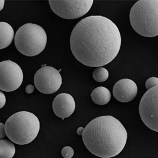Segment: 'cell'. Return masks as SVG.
Segmentation results:
<instances>
[{"label": "cell", "mask_w": 158, "mask_h": 158, "mask_svg": "<svg viewBox=\"0 0 158 158\" xmlns=\"http://www.w3.org/2000/svg\"><path fill=\"white\" fill-rule=\"evenodd\" d=\"M47 42L46 32L39 25L28 23L17 31L15 38V47L23 55L33 57L44 50Z\"/></svg>", "instance_id": "5b68a950"}, {"label": "cell", "mask_w": 158, "mask_h": 158, "mask_svg": "<svg viewBox=\"0 0 158 158\" xmlns=\"http://www.w3.org/2000/svg\"><path fill=\"white\" fill-rule=\"evenodd\" d=\"M23 79L22 69L16 63L10 60L0 63V89L15 91L20 87Z\"/></svg>", "instance_id": "ba28073f"}, {"label": "cell", "mask_w": 158, "mask_h": 158, "mask_svg": "<svg viewBox=\"0 0 158 158\" xmlns=\"http://www.w3.org/2000/svg\"><path fill=\"white\" fill-rule=\"evenodd\" d=\"M34 86L32 85H28L25 88V91L28 94H31L34 91Z\"/></svg>", "instance_id": "ffe728a7"}, {"label": "cell", "mask_w": 158, "mask_h": 158, "mask_svg": "<svg viewBox=\"0 0 158 158\" xmlns=\"http://www.w3.org/2000/svg\"><path fill=\"white\" fill-rule=\"evenodd\" d=\"M15 153L13 143L7 139L0 140V158H12Z\"/></svg>", "instance_id": "5bb4252c"}, {"label": "cell", "mask_w": 158, "mask_h": 158, "mask_svg": "<svg viewBox=\"0 0 158 158\" xmlns=\"http://www.w3.org/2000/svg\"><path fill=\"white\" fill-rule=\"evenodd\" d=\"M5 1L4 0H0V11L2 10L5 6Z\"/></svg>", "instance_id": "7402d4cb"}, {"label": "cell", "mask_w": 158, "mask_h": 158, "mask_svg": "<svg viewBox=\"0 0 158 158\" xmlns=\"http://www.w3.org/2000/svg\"><path fill=\"white\" fill-rule=\"evenodd\" d=\"M74 154V149L71 147L65 146L62 149L61 155L64 158H71Z\"/></svg>", "instance_id": "2e32d148"}, {"label": "cell", "mask_w": 158, "mask_h": 158, "mask_svg": "<svg viewBox=\"0 0 158 158\" xmlns=\"http://www.w3.org/2000/svg\"><path fill=\"white\" fill-rule=\"evenodd\" d=\"M136 83L128 78L121 79L114 85L113 94L117 101L122 103H127L134 100L138 94Z\"/></svg>", "instance_id": "30bf717a"}, {"label": "cell", "mask_w": 158, "mask_h": 158, "mask_svg": "<svg viewBox=\"0 0 158 158\" xmlns=\"http://www.w3.org/2000/svg\"><path fill=\"white\" fill-rule=\"evenodd\" d=\"M15 32L7 23L0 22V49L5 48L12 43Z\"/></svg>", "instance_id": "7c38bea8"}, {"label": "cell", "mask_w": 158, "mask_h": 158, "mask_svg": "<svg viewBox=\"0 0 158 158\" xmlns=\"http://www.w3.org/2000/svg\"><path fill=\"white\" fill-rule=\"evenodd\" d=\"M34 80L38 91L44 94H54L62 84V78L59 71L49 66L39 69L35 74Z\"/></svg>", "instance_id": "9c48e42d"}, {"label": "cell", "mask_w": 158, "mask_h": 158, "mask_svg": "<svg viewBox=\"0 0 158 158\" xmlns=\"http://www.w3.org/2000/svg\"><path fill=\"white\" fill-rule=\"evenodd\" d=\"M5 131V125L0 123V139L5 138L6 136Z\"/></svg>", "instance_id": "d6986e66"}, {"label": "cell", "mask_w": 158, "mask_h": 158, "mask_svg": "<svg viewBox=\"0 0 158 158\" xmlns=\"http://www.w3.org/2000/svg\"><path fill=\"white\" fill-rule=\"evenodd\" d=\"M146 87L148 90L149 89L153 87L158 86V79L156 77H151L148 79L146 84H145Z\"/></svg>", "instance_id": "e0dca14e"}, {"label": "cell", "mask_w": 158, "mask_h": 158, "mask_svg": "<svg viewBox=\"0 0 158 158\" xmlns=\"http://www.w3.org/2000/svg\"><path fill=\"white\" fill-rule=\"evenodd\" d=\"M158 86L149 89L144 94L139 105L141 119L148 127L158 132Z\"/></svg>", "instance_id": "52a82bcc"}, {"label": "cell", "mask_w": 158, "mask_h": 158, "mask_svg": "<svg viewBox=\"0 0 158 158\" xmlns=\"http://www.w3.org/2000/svg\"><path fill=\"white\" fill-rule=\"evenodd\" d=\"M6 102V98L5 94L0 91V109L5 106Z\"/></svg>", "instance_id": "ac0fdd59"}, {"label": "cell", "mask_w": 158, "mask_h": 158, "mask_svg": "<svg viewBox=\"0 0 158 158\" xmlns=\"http://www.w3.org/2000/svg\"><path fill=\"white\" fill-rule=\"evenodd\" d=\"M84 128L82 127H80L77 129V133L78 135H82L83 131H84Z\"/></svg>", "instance_id": "44dd1931"}, {"label": "cell", "mask_w": 158, "mask_h": 158, "mask_svg": "<svg viewBox=\"0 0 158 158\" xmlns=\"http://www.w3.org/2000/svg\"><path fill=\"white\" fill-rule=\"evenodd\" d=\"M158 0H140L131 8V26L141 36L154 37L158 35Z\"/></svg>", "instance_id": "277c9868"}, {"label": "cell", "mask_w": 158, "mask_h": 158, "mask_svg": "<svg viewBox=\"0 0 158 158\" xmlns=\"http://www.w3.org/2000/svg\"><path fill=\"white\" fill-rule=\"evenodd\" d=\"M121 44L120 32L111 19L91 15L80 21L72 31L70 46L74 57L87 67L109 64L118 56Z\"/></svg>", "instance_id": "6da1fadb"}, {"label": "cell", "mask_w": 158, "mask_h": 158, "mask_svg": "<svg viewBox=\"0 0 158 158\" xmlns=\"http://www.w3.org/2000/svg\"><path fill=\"white\" fill-rule=\"evenodd\" d=\"M52 107L55 114L64 119L71 116L74 113L76 108L75 101L70 94L62 93L55 97Z\"/></svg>", "instance_id": "8fae6325"}, {"label": "cell", "mask_w": 158, "mask_h": 158, "mask_svg": "<svg viewBox=\"0 0 158 158\" xmlns=\"http://www.w3.org/2000/svg\"><path fill=\"white\" fill-rule=\"evenodd\" d=\"M84 145L94 156L110 158L123 150L127 139V132L116 118L104 115L94 118L84 128L82 135Z\"/></svg>", "instance_id": "7a4b0ae2"}, {"label": "cell", "mask_w": 158, "mask_h": 158, "mask_svg": "<svg viewBox=\"0 0 158 158\" xmlns=\"http://www.w3.org/2000/svg\"><path fill=\"white\" fill-rule=\"evenodd\" d=\"M92 100L94 103L99 105H104L110 101V92L106 87L100 86L94 89L91 94Z\"/></svg>", "instance_id": "4fadbf2b"}, {"label": "cell", "mask_w": 158, "mask_h": 158, "mask_svg": "<svg viewBox=\"0 0 158 158\" xmlns=\"http://www.w3.org/2000/svg\"><path fill=\"white\" fill-rule=\"evenodd\" d=\"M40 129L39 118L32 113L21 111L13 114L5 125L6 134L17 144H27L37 137Z\"/></svg>", "instance_id": "3957f363"}, {"label": "cell", "mask_w": 158, "mask_h": 158, "mask_svg": "<svg viewBox=\"0 0 158 158\" xmlns=\"http://www.w3.org/2000/svg\"><path fill=\"white\" fill-rule=\"evenodd\" d=\"M109 74L107 69L102 67H99L94 70L93 77L98 82H104L108 80Z\"/></svg>", "instance_id": "9a60e30c"}, {"label": "cell", "mask_w": 158, "mask_h": 158, "mask_svg": "<svg viewBox=\"0 0 158 158\" xmlns=\"http://www.w3.org/2000/svg\"><path fill=\"white\" fill-rule=\"evenodd\" d=\"M94 2L93 0L49 1L52 11L60 17L67 19L84 16L91 9Z\"/></svg>", "instance_id": "8992f818"}]
</instances>
